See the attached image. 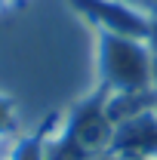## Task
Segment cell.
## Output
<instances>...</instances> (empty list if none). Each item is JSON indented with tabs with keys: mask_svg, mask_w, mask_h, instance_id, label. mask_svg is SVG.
Masks as SVG:
<instances>
[{
	"mask_svg": "<svg viewBox=\"0 0 157 160\" xmlns=\"http://www.w3.org/2000/svg\"><path fill=\"white\" fill-rule=\"evenodd\" d=\"M105 68L111 71L108 77L120 83V86H142L148 80V65H145V52L136 43L120 40L117 34H105Z\"/></svg>",
	"mask_w": 157,
	"mask_h": 160,
	"instance_id": "obj_1",
	"label": "cell"
},
{
	"mask_svg": "<svg viewBox=\"0 0 157 160\" xmlns=\"http://www.w3.org/2000/svg\"><path fill=\"white\" fill-rule=\"evenodd\" d=\"M117 3H136V0H117ZM142 3H151V0H142Z\"/></svg>",
	"mask_w": 157,
	"mask_h": 160,
	"instance_id": "obj_3",
	"label": "cell"
},
{
	"mask_svg": "<svg viewBox=\"0 0 157 160\" xmlns=\"http://www.w3.org/2000/svg\"><path fill=\"white\" fill-rule=\"evenodd\" d=\"M83 12H89L99 22H114V34H129V37H145L148 34V22L136 16L133 9H126L117 0H77Z\"/></svg>",
	"mask_w": 157,
	"mask_h": 160,
	"instance_id": "obj_2",
	"label": "cell"
},
{
	"mask_svg": "<svg viewBox=\"0 0 157 160\" xmlns=\"http://www.w3.org/2000/svg\"><path fill=\"white\" fill-rule=\"evenodd\" d=\"M0 3H6V0H0Z\"/></svg>",
	"mask_w": 157,
	"mask_h": 160,
	"instance_id": "obj_4",
	"label": "cell"
}]
</instances>
